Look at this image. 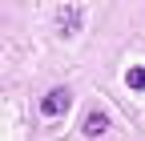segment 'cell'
I'll return each mask as SVG.
<instances>
[{
  "label": "cell",
  "instance_id": "cell-1",
  "mask_svg": "<svg viewBox=\"0 0 145 141\" xmlns=\"http://www.w3.org/2000/svg\"><path fill=\"white\" fill-rule=\"evenodd\" d=\"M81 20H85V12L77 4H65L57 12V32H61V37H77V32H81Z\"/></svg>",
  "mask_w": 145,
  "mask_h": 141
},
{
  "label": "cell",
  "instance_id": "cell-2",
  "mask_svg": "<svg viewBox=\"0 0 145 141\" xmlns=\"http://www.w3.org/2000/svg\"><path fill=\"white\" fill-rule=\"evenodd\" d=\"M69 101H72V93H69V89H52V93L40 101V113L52 121V117H61V113L69 109Z\"/></svg>",
  "mask_w": 145,
  "mask_h": 141
},
{
  "label": "cell",
  "instance_id": "cell-3",
  "mask_svg": "<svg viewBox=\"0 0 145 141\" xmlns=\"http://www.w3.org/2000/svg\"><path fill=\"white\" fill-rule=\"evenodd\" d=\"M105 129H109V117H105L101 109H93V113L85 117V137H101Z\"/></svg>",
  "mask_w": 145,
  "mask_h": 141
},
{
  "label": "cell",
  "instance_id": "cell-4",
  "mask_svg": "<svg viewBox=\"0 0 145 141\" xmlns=\"http://www.w3.org/2000/svg\"><path fill=\"white\" fill-rule=\"evenodd\" d=\"M125 85H129L133 93H145V69H141V65H133L129 73H125Z\"/></svg>",
  "mask_w": 145,
  "mask_h": 141
}]
</instances>
